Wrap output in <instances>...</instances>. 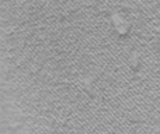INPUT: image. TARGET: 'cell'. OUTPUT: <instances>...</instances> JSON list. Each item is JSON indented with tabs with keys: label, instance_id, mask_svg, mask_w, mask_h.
<instances>
[{
	"label": "cell",
	"instance_id": "cell-1",
	"mask_svg": "<svg viewBox=\"0 0 160 134\" xmlns=\"http://www.w3.org/2000/svg\"><path fill=\"white\" fill-rule=\"evenodd\" d=\"M112 20H114V27H115V30L118 31L121 35H125V34L128 32V30H129V24L119 16H114Z\"/></svg>",
	"mask_w": 160,
	"mask_h": 134
},
{
	"label": "cell",
	"instance_id": "cell-2",
	"mask_svg": "<svg viewBox=\"0 0 160 134\" xmlns=\"http://www.w3.org/2000/svg\"><path fill=\"white\" fill-rule=\"evenodd\" d=\"M138 66H139L138 55H132V58H131V67H132V68H138Z\"/></svg>",
	"mask_w": 160,
	"mask_h": 134
}]
</instances>
